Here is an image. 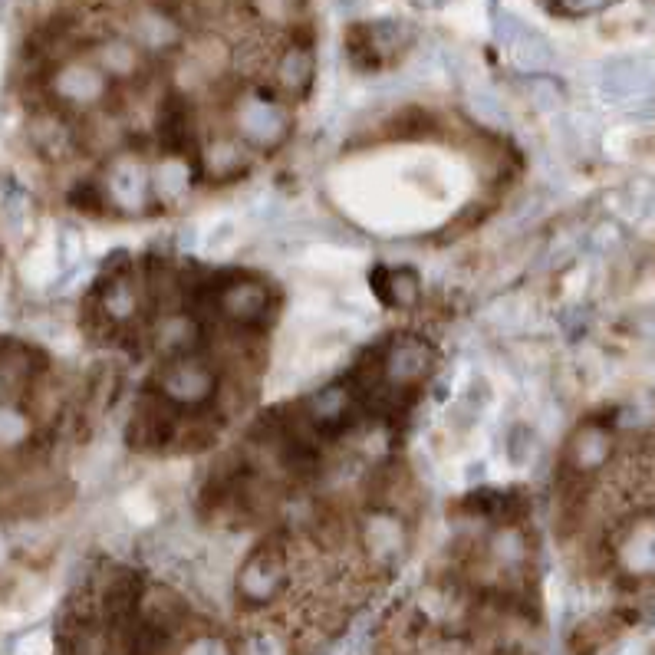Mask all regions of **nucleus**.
Returning <instances> with one entry per match:
<instances>
[{"mask_svg": "<svg viewBox=\"0 0 655 655\" xmlns=\"http://www.w3.org/2000/svg\"><path fill=\"white\" fill-rule=\"evenodd\" d=\"M234 126L244 145H251V149H274V145L287 139L290 116L277 99L247 93L234 106Z\"/></svg>", "mask_w": 655, "mask_h": 655, "instance_id": "f257e3e1", "label": "nucleus"}, {"mask_svg": "<svg viewBox=\"0 0 655 655\" xmlns=\"http://www.w3.org/2000/svg\"><path fill=\"white\" fill-rule=\"evenodd\" d=\"M596 86H600V96L609 99V103H629V99L649 93L652 70L639 56H613V60H606L600 66Z\"/></svg>", "mask_w": 655, "mask_h": 655, "instance_id": "f03ea898", "label": "nucleus"}, {"mask_svg": "<svg viewBox=\"0 0 655 655\" xmlns=\"http://www.w3.org/2000/svg\"><path fill=\"white\" fill-rule=\"evenodd\" d=\"M162 392L168 402L175 405H201L205 399H211L214 392V376L205 363L198 359H188V356H178L172 363L165 366L162 372Z\"/></svg>", "mask_w": 655, "mask_h": 655, "instance_id": "7ed1b4c3", "label": "nucleus"}, {"mask_svg": "<svg viewBox=\"0 0 655 655\" xmlns=\"http://www.w3.org/2000/svg\"><path fill=\"white\" fill-rule=\"evenodd\" d=\"M106 191L122 211H129V214L142 211L145 201H149V195H152L149 165L139 162V158H119L106 178Z\"/></svg>", "mask_w": 655, "mask_h": 655, "instance_id": "20e7f679", "label": "nucleus"}, {"mask_svg": "<svg viewBox=\"0 0 655 655\" xmlns=\"http://www.w3.org/2000/svg\"><path fill=\"white\" fill-rule=\"evenodd\" d=\"M284 580V563H280L277 550H257L251 560L244 563L241 577H237V590L244 600L251 603H267L274 600V593L280 590Z\"/></svg>", "mask_w": 655, "mask_h": 655, "instance_id": "39448f33", "label": "nucleus"}, {"mask_svg": "<svg viewBox=\"0 0 655 655\" xmlns=\"http://www.w3.org/2000/svg\"><path fill=\"white\" fill-rule=\"evenodd\" d=\"M56 93L73 106H93L106 93V73L96 63H70L56 73Z\"/></svg>", "mask_w": 655, "mask_h": 655, "instance_id": "423d86ee", "label": "nucleus"}, {"mask_svg": "<svg viewBox=\"0 0 655 655\" xmlns=\"http://www.w3.org/2000/svg\"><path fill=\"white\" fill-rule=\"evenodd\" d=\"M267 303H270L267 287L261 284V280H251V277L234 280V284H228L218 293L221 313L234 323H254L257 316L267 310Z\"/></svg>", "mask_w": 655, "mask_h": 655, "instance_id": "0eeeda50", "label": "nucleus"}, {"mask_svg": "<svg viewBox=\"0 0 655 655\" xmlns=\"http://www.w3.org/2000/svg\"><path fill=\"white\" fill-rule=\"evenodd\" d=\"M428 366H432V349H428L422 340H415V336L395 340L386 353V376H389V382H395V386L422 379Z\"/></svg>", "mask_w": 655, "mask_h": 655, "instance_id": "6e6552de", "label": "nucleus"}, {"mask_svg": "<svg viewBox=\"0 0 655 655\" xmlns=\"http://www.w3.org/2000/svg\"><path fill=\"white\" fill-rule=\"evenodd\" d=\"M511 60L521 73L534 76V73H547L553 60H557V50H553V43L544 37L540 30H534L530 24L521 27V33L511 40Z\"/></svg>", "mask_w": 655, "mask_h": 655, "instance_id": "1a4fd4ad", "label": "nucleus"}, {"mask_svg": "<svg viewBox=\"0 0 655 655\" xmlns=\"http://www.w3.org/2000/svg\"><path fill=\"white\" fill-rule=\"evenodd\" d=\"M132 43L139 50L165 53L178 43V24L162 10H142L132 20Z\"/></svg>", "mask_w": 655, "mask_h": 655, "instance_id": "9d476101", "label": "nucleus"}, {"mask_svg": "<svg viewBox=\"0 0 655 655\" xmlns=\"http://www.w3.org/2000/svg\"><path fill=\"white\" fill-rule=\"evenodd\" d=\"M363 544L369 550V557L395 560L405 547V530L392 514H369L363 521Z\"/></svg>", "mask_w": 655, "mask_h": 655, "instance_id": "9b49d317", "label": "nucleus"}, {"mask_svg": "<svg viewBox=\"0 0 655 655\" xmlns=\"http://www.w3.org/2000/svg\"><path fill=\"white\" fill-rule=\"evenodd\" d=\"M96 66L103 70L106 76H122L129 79L139 73L142 66V50L135 47L132 40H122V37H112L106 43H99L96 50Z\"/></svg>", "mask_w": 655, "mask_h": 655, "instance_id": "f8f14e48", "label": "nucleus"}, {"mask_svg": "<svg viewBox=\"0 0 655 655\" xmlns=\"http://www.w3.org/2000/svg\"><path fill=\"white\" fill-rule=\"evenodd\" d=\"M149 185H152V195L158 201H178V198L188 195L191 175H188L182 158H165V162L149 168Z\"/></svg>", "mask_w": 655, "mask_h": 655, "instance_id": "ddd939ff", "label": "nucleus"}, {"mask_svg": "<svg viewBox=\"0 0 655 655\" xmlns=\"http://www.w3.org/2000/svg\"><path fill=\"white\" fill-rule=\"evenodd\" d=\"M201 165L211 178H231L247 168V149L231 139H214L205 152H201Z\"/></svg>", "mask_w": 655, "mask_h": 655, "instance_id": "4468645a", "label": "nucleus"}, {"mask_svg": "<svg viewBox=\"0 0 655 655\" xmlns=\"http://www.w3.org/2000/svg\"><path fill=\"white\" fill-rule=\"evenodd\" d=\"M353 409V392L346 386H323L310 399V419L316 425H340Z\"/></svg>", "mask_w": 655, "mask_h": 655, "instance_id": "2eb2a0df", "label": "nucleus"}, {"mask_svg": "<svg viewBox=\"0 0 655 655\" xmlns=\"http://www.w3.org/2000/svg\"><path fill=\"white\" fill-rule=\"evenodd\" d=\"M310 76H313V56L307 47H290L277 63V83L284 93L290 96H300L303 89L310 86Z\"/></svg>", "mask_w": 655, "mask_h": 655, "instance_id": "dca6fc26", "label": "nucleus"}, {"mask_svg": "<svg viewBox=\"0 0 655 655\" xmlns=\"http://www.w3.org/2000/svg\"><path fill=\"white\" fill-rule=\"evenodd\" d=\"M366 43H369V50L376 53V60L395 56L412 43V27L402 24V20H376V24L366 27Z\"/></svg>", "mask_w": 655, "mask_h": 655, "instance_id": "f3484780", "label": "nucleus"}, {"mask_svg": "<svg viewBox=\"0 0 655 655\" xmlns=\"http://www.w3.org/2000/svg\"><path fill=\"white\" fill-rule=\"evenodd\" d=\"M609 448L613 445H609L606 432H600V428H580L577 438L570 442V461L580 471H593L609 458Z\"/></svg>", "mask_w": 655, "mask_h": 655, "instance_id": "a211bd4d", "label": "nucleus"}, {"mask_svg": "<svg viewBox=\"0 0 655 655\" xmlns=\"http://www.w3.org/2000/svg\"><path fill=\"white\" fill-rule=\"evenodd\" d=\"M468 109H471V116L484 122V126H498L504 129L507 122H511V112H507L504 106V99L494 93L491 86H484V83H474L468 86Z\"/></svg>", "mask_w": 655, "mask_h": 655, "instance_id": "6ab92c4d", "label": "nucleus"}, {"mask_svg": "<svg viewBox=\"0 0 655 655\" xmlns=\"http://www.w3.org/2000/svg\"><path fill=\"white\" fill-rule=\"evenodd\" d=\"M524 93L530 99V106L540 109V112H557L563 106V86L553 76H547V73L527 76Z\"/></svg>", "mask_w": 655, "mask_h": 655, "instance_id": "aec40b11", "label": "nucleus"}, {"mask_svg": "<svg viewBox=\"0 0 655 655\" xmlns=\"http://www.w3.org/2000/svg\"><path fill=\"white\" fill-rule=\"evenodd\" d=\"M623 560H626V567L632 573H649L655 570V530H636L629 540H626V547H623Z\"/></svg>", "mask_w": 655, "mask_h": 655, "instance_id": "412c9836", "label": "nucleus"}, {"mask_svg": "<svg viewBox=\"0 0 655 655\" xmlns=\"http://www.w3.org/2000/svg\"><path fill=\"white\" fill-rule=\"evenodd\" d=\"M491 557L504 563V567H517L524 563L527 557V544H524V534L517 527H501L491 534Z\"/></svg>", "mask_w": 655, "mask_h": 655, "instance_id": "4be33fe9", "label": "nucleus"}, {"mask_svg": "<svg viewBox=\"0 0 655 655\" xmlns=\"http://www.w3.org/2000/svg\"><path fill=\"white\" fill-rule=\"evenodd\" d=\"M386 300L392 303V307H412L415 300H419V277L412 274V270H389L386 274Z\"/></svg>", "mask_w": 655, "mask_h": 655, "instance_id": "5701e85b", "label": "nucleus"}, {"mask_svg": "<svg viewBox=\"0 0 655 655\" xmlns=\"http://www.w3.org/2000/svg\"><path fill=\"white\" fill-rule=\"evenodd\" d=\"M103 307H106L109 316H116V320H126V316H132L135 307H139L135 287L129 284V280L116 277V280H112V284L103 290Z\"/></svg>", "mask_w": 655, "mask_h": 655, "instance_id": "b1692460", "label": "nucleus"}, {"mask_svg": "<svg viewBox=\"0 0 655 655\" xmlns=\"http://www.w3.org/2000/svg\"><path fill=\"white\" fill-rule=\"evenodd\" d=\"M537 451V435L530 425H514L511 432H507V461L517 468L530 465V458H534Z\"/></svg>", "mask_w": 655, "mask_h": 655, "instance_id": "393cba45", "label": "nucleus"}, {"mask_svg": "<svg viewBox=\"0 0 655 655\" xmlns=\"http://www.w3.org/2000/svg\"><path fill=\"white\" fill-rule=\"evenodd\" d=\"M158 343H162V349L168 356H185L191 346L198 343V333H195V326L185 323V320H175V323H168L162 333H158Z\"/></svg>", "mask_w": 655, "mask_h": 655, "instance_id": "a878e982", "label": "nucleus"}, {"mask_svg": "<svg viewBox=\"0 0 655 655\" xmlns=\"http://www.w3.org/2000/svg\"><path fill=\"white\" fill-rule=\"evenodd\" d=\"M481 409L484 405H478L471 399V395H461V402L451 405V412H448V425H451V432H471L474 422L481 419Z\"/></svg>", "mask_w": 655, "mask_h": 655, "instance_id": "bb28decb", "label": "nucleus"}, {"mask_svg": "<svg viewBox=\"0 0 655 655\" xmlns=\"http://www.w3.org/2000/svg\"><path fill=\"white\" fill-rule=\"evenodd\" d=\"M30 432V422L20 415L17 409H7V405H0V445H17L24 442Z\"/></svg>", "mask_w": 655, "mask_h": 655, "instance_id": "cd10ccee", "label": "nucleus"}, {"mask_svg": "<svg viewBox=\"0 0 655 655\" xmlns=\"http://www.w3.org/2000/svg\"><path fill=\"white\" fill-rule=\"evenodd\" d=\"M27 198H24V191H7V198H4V218L10 224V231H24L27 228Z\"/></svg>", "mask_w": 655, "mask_h": 655, "instance_id": "c85d7f7f", "label": "nucleus"}, {"mask_svg": "<svg viewBox=\"0 0 655 655\" xmlns=\"http://www.w3.org/2000/svg\"><path fill=\"white\" fill-rule=\"evenodd\" d=\"M56 251H60V264L76 267L79 254H83V237H79L73 228H63L60 234H56Z\"/></svg>", "mask_w": 655, "mask_h": 655, "instance_id": "c756f323", "label": "nucleus"}, {"mask_svg": "<svg viewBox=\"0 0 655 655\" xmlns=\"http://www.w3.org/2000/svg\"><path fill=\"white\" fill-rule=\"evenodd\" d=\"M182 655H231V649H228V642H221V639H214V636H205V639L191 642V646Z\"/></svg>", "mask_w": 655, "mask_h": 655, "instance_id": "7c9ffc66", "label": "nucleus"}, {"mask_svg": "<svg viewBox=\"0 0 655 655\" xmlns=\"http://www.w3.org/2000/svg\"><path fill=\"white\" fill-rule=\"evenodd\" d=\"M247 652H251V655H284V646H280L277 636H270V632H261V636L251 639Z\"/></svg>", "mask_w": 655, "mask_h": 655, "instance_id": "2f4dec72", "label": "nucleus"}, {"mask_svg": "<svg viewBox=\"0 0 655 655\" xmlns=\"http://www.w3.org/2000/svg\"><path fill=\"white\" fill-rule=\"evenodd\" d=\"M47 649H50L47 636H43V632H33V636L20 639V646H17V655H47Z\"/></svg>", "mask_w": 655, "mask_h": 655, "instance_id": "473e14b6", "label": "nucleus"}, {"mask_svg": "<svg viewBox=\"0 0 655 655\" xmlns=\"http://www.w3.org/2000/svg\"><path fill=\"white\" fill-rule=\"evenodd\" d=\"M609 0H560V7L567 14H593V10H603Z\"/></svg>", "mask_w": 655, "mask_h": 655, "instance_id": "72a5a7b5", "label": "nucleus"}, {"mask_svg": "<svg viewBox=\"0 0 655 655\" xmlns=\"http://www.w3.org/2000/svg\"><path fill=\"white\" fill-rule=\"evenodd\" d=\"M231 237H234V228H231V224H218V228H214V231L205 237V244L211 247V251H218V247H221L224 241H231Z\"/></svg>", "mask_w": 655, "mask_h": 655, "instance_id": "f704fd0d", "label": "nucleus"}, {"mask_svg": "<svg viewBox=\"0 0 655 655\" xmlns=\"http://www.w3.org/2000/svg\"><path fill=\"white\" fill-rule=\"evenodd\" d=\"M178 241H182V247H195V241H198V231L191 228V224H185V228H182V237H178Z\"/></svg>", "mask_w": 655, "mask_h": 655, "instance_id": "c9c22d12", "label": "nucleus"}, {"mask_svg": "<svg viewBox=\"0 0 655 655\" xmlns=\"http://www.w3.org/2000/svg\"><path fill=\"white\" fill-rule=\"evenodd\" d=\"M336 7H340V10H356V7H363V0H336Z\"/></svg>", "mask_w": 655, "mask_h": 655, "instance_id": "e433bc0d", "label": "nucleus"}, {"mask_svg": "<svg viewBox=\"0 0 655 655\" xmlns=\"http://www.w3.org/2000/svg\"><path fill=\"white\" fill-rule=\"evenodd\" d=\"M4 553H7V547H4V537H0V560H4Z\"/></svg>", "mask_w": 655, "mask_h": 655, "instance_id": "4c0bfd02", "label": "nucleus"}]
</instances>
